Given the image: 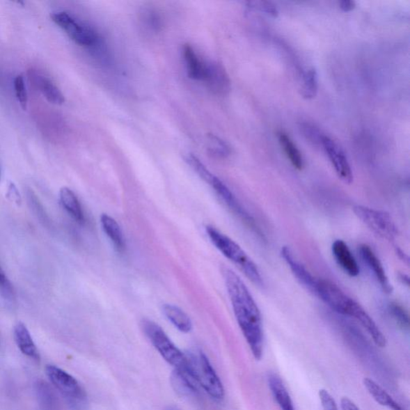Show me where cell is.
<instances>
[{
    "mask_svg": "<svg viewBox=\"0 0 410 410\" xmlns=\"http://www.w3.org/2000/svg\"><path fill=\"white\" fill-rule=\"evenodd\" d=\"M234 314L255 360L262 358L264 331L262 314L246 284L230 269H222Z\"/></svg>",
    "mask_w": 410,
    "mask_h": 410,
    "instance_id": "obj_1",
    "label": "cell"
},
{
    "mask_svg": "<svg viewBox=\"0 0 410 410\" xmlns=\"http://www.w3.org/2000/svg\"><path fill=\"white\" fill-rule=\"evenodd\" d=\"M206 232L212 244L226 258L235 264L254 284L262 286V276L260 274L257 265L253 262V260L249 257L238 244L211 226H206Z\"/></svg>",
    "mask_w": 410,
    "mask_h": 410,
    "instance_id": "obj_2",
    "label": "cell"
},
{
    "mask_svg": "<svg viewBox=\"0 0 410 410\" xmlns=\"http://www.w3.org/2000/svg\"><path fill=\"white\" fill-rule=\"evenodd\" d=\"M142 328L158 353L170 365L173 367L174 370L179 372L191 370L187 355L181 352L159 324L150 320H145L142 322Z\"/></svg>",
    "mask_w": 410,
    "mask_h": 410,
    "instance_id": "obj_3",
    "label": "cell"
},
{
    "mask_svg": "<svg viewBox=\"0 0 410 410\" xmlns=\"http://www.w3.org/2000/svg\"><path fill=\"white\" fill-rule=\"evenodd\" d=\"M186 161L190 165L199 177L205 181L207 184H210L212 189L216 191L218 196L221 197L222 200L225 202L227 206L230 207L237 215L242 218L248 225L253 227L257 230L253 218L248 214V212L244 210V207L239 203L235 195H234L231 190L223 184V181L212 174L205 165L202 163L198 158L194 155H188L186 157ZM258 232V230H257Z\"/></svg>",
    "mask_w": 410,
    "mask_h": 410,
    "instance_id": "obj_4",
    "label": "cell"
},
{
    "mask_svg": "<svg viewBox=\"0 0 410 410\" xmlns=\"http://www.w3.org/2000/svg\"><path fill=\"white\" fill-rule=\"evenodd\" d=\"M186 355L199 386L214 400H223L225 397V388L207 356L201 351Z\"/></svg>",
    "mask_w": 410,
    "mask_h": 410,
    "instance_id": "obj_5",
    "label": "cell"
},
{
    "mask_svg": "<svg viewBox=\"0 0 410 410\" xmlns=\"http://www.w3.org/2000/svg\"><path fill=\"white\" fill-rule=\"evenodd\" d=\"M45 372L52 384L74 409H81L86 403V393L78 381L65 370L56 365L46 366Z\"/></svg>",
    "mask_w": 410,
    "mask_h": 410,
    "instance_id": "obj_6",
    "label": "cell"
},
{
    "mask_svg": "<svg viewBox=\"0 0 410 410\" xmlns=\"http://www.w3.org/2000/svg\"><path fill=\"white\" fill-rule=\"evenodd\" d=\"M354 212L377 235L391 242L397 237V227L388 212L362 205L354 207Z\"/></svg>",
    "mask_w": 410,
    "mask_h": 410,
    "instance_id": "obj_7",
    "label": "cell"
},
{
    "mask_svg": "<svg viewBox=\"0 0 410 410\" xmlns=\"http://www.w3.org/2000/svg\"><path fill=\"white\" fill-rule=\"evenodd\" d=\"M51 18L74 42L81 46H93L98 36L94 31L84 26L65 12L53 13Z\"/></svg>",
    "mask_w": 410,
    "mask_h": 410,
    "instance_id": "obj_8",
    "label": "cell"
},
{
    "mask_svg": "<svg viewBox=\"0 0 410 410\" xmlns=\"http://www.w3.org/2000/svg\"><path fill=\"white\" fill-rule=\"evenodd\" d=\"M322 148L326 152L338 178L345 184L352 183L354 180L352 169H351L343 149L339 146L337 142L327 136H323Z\"/></svg>",
    "mask_w": 410,
    "mask_h": 410,
    "instance_id": "obj_9",
    "label": "cell"
},
{
    "mask_svg": "<svg viewBox=\"0 0 410 410\" xmlns=\"http://www.w3.org/2000/svg\"><path fill=\"white\" fill-rule=\"evenodd\" d=\"M345 315L356 319L365 328L366 331L368 332L372 340H374L377 346H379L381 348L385 347L387 344L385 335L383 334L379 327L377 326L374 319L369 315L363 307L353 300L352 298H351L348 306L346 308Z\"/></svg>",
    "mask_w": 410,
    "mask_h": 410,
    "instance_id": "obj_10",
    "label": "cell"
},
{
    "mask_svg": "<svg viewBox=\"0 0 410 410\" xmlns=\"http://www.w3.org/2000/svg\"><path fill=\"white\" fill-rule=\"evenodd\" d=\"M203 81L210 92L217 95H226L232 88L231 79L219 62H212L206 65Z\"/></svg>",
    "mask_w": 410,
    "mask_h": 410,
    "instance_id": "obj_11",
    "label": "cell"
},
{
    "mask_svg": "<svg viewBox=\"0 0 410 410\" xmlns=\"http://www.w3.org/2000/svg\"><path fill=\"white\" fill-rule=\"evenodd\" d=\"M281 255L300 283L313 294H316L318 279L314 278L310 271L297 259L290 248L287 246L282 248Z\"/></svg>",
    "mask_w": 410,
    "mask_h": 410,
    "instance_id": "obj_12",
    "label": "cell"
},
{
    "mask_svg": "<svg viewBox=\"0 0 410 410\" xmlns=\"http://www.w3.org/2000/svg\"><path fill=\"white\" fill-rule=\"evenodd\" d=\"M359 254L367 267L372 271V274L374 275L378 283L380 284L382 290H384L386 294H391L393 292V287L391 284L390 280L386 274L384 268L380 262V260L377 258L376 254L372 251L370 246L366 244H362L359 247Z\"/></svg>",
    "mask_w": 410,
    "mask_h": 410,
    "instance_id": "obj_13",
    "label": "cell"
},
{
    "mask_svg": "<svg viewBox=\"0 0 410 410\" xmlns=\"http://www.w3.org/2000/svg\"><path fill=\"white\" fill-rule=\"evenodd\" d=\"M333 253L335 260L346 274L350 276L359 275L360 269L358 262L347 246L342 239H337L333 244Z\"/></svg>",
    "mask_w": 410,
    "mask_h": 410,
    "instance_id": "obj_14",
    "label": "cell"
},
{
    "mask_svg": "<svg viewBox=\"0 0 410 410\" xmlns=\"http://www.w3.org/2000/svg\"><path fill=\"white\" fill-rule=\"evenodd\" d=\"M14 338L22 354L37 362L40 361L39 350L31 336L29 330L24 323L18 322L14 326Z\"/></svg>",
    "mask_w": 410,
    "mask_h": 410,
    "instance_id": "obj_15",
    "label": "cell"
},
{
    "mask_svg": "<svg viewBox=\"0 0 410 410\" xmlns=\"http://www.w3.org/2000/svg\"><path fill=\"white\" fill-rule=\"evenodd\" d=\"M267 381L271 395L281 410H295L290 394L281 378L275 374H270Z\"/></svg>",
    "mask_w": 410,
    "mask_h": 410,
    "instance_id": "obj_16",
    "label": "cell"
},
{
    "mask_svg": "<svg viewBox=\"0 0 410 410\" xmlns=\"http://www.w3.org/2000/svg\"><path fill=\"white\" fill-rule=\"evenodd\" d=\"M31 78L33 79L34 84L37 88L40 90V92L49 103L56 105L65 103V95L50 79L36 72L31 74Z\"/></svg>",
    "mask_w": 410,
    "mask_h": 410,
    "instance_id": "obj_17",
    "label": "cell"
},
{
    "mask_svg": "<svg viewBox=\"0 0 410 410\" xmlns=\"http://www.w3.org/2000/svg\"><path fill=\"white\" fill-rule=\"evenodd\" d=\"M363 384L370 395L381 406L391 410H406L394 400L390 393H387L380 385H378L376 381L370 379V377L364 378Z\"/></svg>",
    "mask_w": 410,
    "mask_h": 410,
    "instance_id": "obj_18",
    "label": "cell"
},
{
    "mask_svg": "<svg viewBox=\"0 0 410 410\" xmlns=\"http://www.w3.org/2000/svg\"><path fill=\"white\" fill-rule=\"evenodd\" d=\"M100 223L106 235L108 236L117 252L123 253L125 249V239L119 223L108 214L100 216Z\"/></svg>",
    "mask_w": 410,
    "mask_h": 410,
    "instance_id": "obj_19",
    "label": "cell"
},
{
    "mask_svg": "<svg viewBox=\"0 0 410 410\" xmlns=\"http://www.w3.org/2000/svg\"><path fill=\"white\" fill-rule=\"evenodd\" d=\"M183 56L187 68L189 77L196 81H203L206 63L202 62L194 47L190 45H184L183 47Z\"/></svg>",
    "mask_w": 410,
    "mask_h": 410,
    "instance_id": "obj_20",
    "label": "cell"
},
{
    "mask_svg": "<svg viewBox=\"0 0 410 410\" xmlns=\"http://www.w3.org/2000/svg\"><path fill=\"white\" fill-rule=\"evenodd\" d=\"M60 200L63 209H65L74 220L79 223H84V214L81 203L74 191L67 187H63L60 191Z\"/></svg>",
    "mask_w": 410,
    "mask_h": 410,
    "instance_id": "obj_21",
    "label": "cell"
},
{
    "mask_svg": "<svg viewBox=\"0 0 410 410\" xmlns=\"http://www.w3.org/2000/svg\"><path fill=\"white\" fill-rule=\"evenodd\" d=\"M163 312L168 320L181 333H189L193 329L190 317L179 307L166 303L163 306Z\"/></svg>",
    "mask_w": 410,
    "mask_h": 410,
    "instance_id": "obj_22",
    "label": "cell"
},
{
    "mask_svg": "<svg viewBox=\"0 0 410 410\" xmlns=\"http://www.w3.org/2000/svg\"><path fill=\"white\" fill-rule=\"evenodd\" d=\"M36 393L41 410H61L57 397L47 383L44 381H37Z\"/></svg>",
    "mask_w": 410,
    "mask_h": 410,
    "instance_id": "obj_23",
    "label": "cell"
},
{
    "mask_svg": "<svg viewBox=\"0 0 410 410\" xmlns=\"http://www.w3.org/2000/svg\"><path fill=\"white\" fill-rule=\"evenodd\" d=\"M278 137L280 145L282 149H283L286 157L290 159L292 166L297 170H302L305 167V161H303V158L299 149L297 148L294 143L291 140V138L285 132L282 131L278 132Z\"/></svg>",
    "mask_w": 410,
    "mask_h": 410,
    "instance_id": "obj_24",
    "label": "cell"
},
{
    "mask_svg": "<svg viewBox=\"0 0 410 410\" xmlns=\"http://www.w3.org/2000/svg\"><path fill=\"white\" fill-rule=\"evenodd\" d=\"M318 90L317 73L313 68L302 73L300 92L306 100L315 98Z\"/></svg>",
    "mask_w": 410,
    "mask_h": 410,
    "instance_id": "obj_25",
    "label": "cell"
},
{
    "mask_svg": "<svg viewBox=\"0 0 410 410\" xmlns=\"http://www.w3.org/2000/svg\"><path fill=\"white\" fill-rule=\"evenodd\" d=\"M206 148L210 155L219 159L227 158L230 156L231 148L221 138L214 134L206 136Z\"/></svg>",
    "mask_w": 410,
    "mask_h": 410,
    "instance_id": "obj_26",
    "label": "cell"
},
{
    "mask_svg": "<svg viewBox=\"0 0 410 410\" xmlns=\"http://www.w3.org/2000/svg\"><path fill=\"white\" fill-rule=\"evenodd\" d=\"M301 130L307 141L313 143L314 146L322 147V139L324 135L315 126L310 123H303Z\"/></svg>",
    "mask_w": 410,
    "mask_h": 410,
    "instance_id": "obj_27",
    "label": "cell"
},
{
    "mask_svg": "<svg viewBox=\"0 0 410 410\" xmlns=\"http://www.w3.org/2000/svg\"><path fill=\"white\" fill-rule=\"evenodd\" d=\"M0 294H1L6 303H10V305L14 303L15 292L13 285L1 267H0Z\"/></svg>",
    "mask_w": 410,
    "mask_h": 410,
    "instance_id": "obj_28",
    "label": "cell"
},
{
    "mask_svg": "<svg viewBox=\"0 0 410 410\" xmlns=\"http://www.w3.org/2000/svg\"><path fill=\"white\" fill-rule=\"evenodd\" d=\"M248 8L255 10H259L270 17L276 18L278 17L279 12L278 8L274 3L269 1H251L248 3Z\"/></svg>",
    "mask_w": 410,
    "mask_h": 410,
    "instance_id": "obj_29",
    "label": "cell"
},
{
    "mask_svg": "<svg viewBox=\"0 0 410 410\" xmlns=\"http://www.w3.org/2000/svg\"><path fill=\"white\" fill-rule=\"evenodd\" d=\"M14 88L15 95L18 100L21 108L26 110L28 108V93L25 87L24 79L22 74H19L17 78L15 79Z\"/></svg>",
    "mask_w": 410,
    "mask_h": 410,
    "instance_id": "obj_30",
    "label": "cell"
},
{
    "mask_svg": "<svg viewBox=\"0 0 410 410\" xmlns=\"http://www.w3.org/2000/svg\"><path fill=\"white\" fill-rule=\"evenodd\" d=\"M391 311L399 326H401L404 329H409V318L407 312L401 306L397 305V303H393L391 306Z\"/></svg>",
    "mask_w": 410,
    "mask_h": 410,
    "instance_id": "obj_31",
    "label": "cell"
},
{
    "mask_svg": "<svg viewBox=\"0 0 410 410\" xmlns=\"http://www.w3.org/2000/svg\"><path fill=\"white\" fill-rule=\"evenodd\" d=\"M319 398H320L324 410H339L336 401L328 391L324 390V388L320 390L319 391Z\"/></svg>",
    "mask_w": 410,
    "mask_h": 410,
    "instance_id": "obj_32",
    "label": "cell"
},
{
    "mask_svg": "<svg viewBox=\"0 0 410 410\" xmlns=\"http://www.w3.org/2000/svg\"><path fill=\"white\" fill-rule=\"evenodd\" d=\"M342 410H361L358 406L348 397H343L340 400Z\"/></svg>",
    "mask_w": 410,
    "mask_h": 410,
    "instance_id": "obj_33",
    "label": "cell"
},
{
    "mask_svg": "<svg viewBox=\"0 0 410 410\" xmlns=\"http://www.w3.org/2000/svg\"><path fill=\"white\" fill-rule=\"evenodd\" d=\"M8 196L13 199L15 203L20 204L21 198L18 189L13 183H10L8 187Z\"/></svg>",
    "mask_w": 410,
    "mask_h": 410,
    "instance_id": "obj_34",
    "label": "cell"
},
{
    "mask_svg": "<svg viewBox=\"0 0 410 410\" xmlns=\"http://www.w3.org/2000/svg\"><path fill=\"white\" fill-rule=\"evenodd\" d=\"M339 7L345 13L351 12L356 8V3L354 0H342L339 2Z\"/></svg>",
    "mask_w": 410,
    "mask_h": 410,
    "instance_id": "obj_35",
    "label": "cell"
},
{
    "mask_svg": "<svg viewBox=\"0 0 410 410\" xmlns=\"http://www.w3.org/2000/svg\"><path fill=\"white\" fill-rule=\"evenodd\" d=\"M165 410H180V409H178L177 407H175V406H169Z\"/></svg>",
    "mask_w": 410,
    "mask_h": 410,
    "instance_id": "obj_36",
    "label": "cell"
},
{
    "mask_svg": "<svg viewBox=\"0 0 410 410\" xmlns=\"http://www.w3.org/2000/svg\"><path fill=\"white\" fill-rule=\"evenodd\" d=\"M0 178H1V173H0Z\"/></svg>",
    "mask_w": 410,
    "mask_h": 410,
    "instance_id": "obj_37",
    "label": "cell"
}]
</instances>
